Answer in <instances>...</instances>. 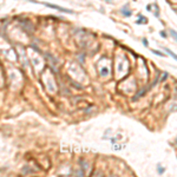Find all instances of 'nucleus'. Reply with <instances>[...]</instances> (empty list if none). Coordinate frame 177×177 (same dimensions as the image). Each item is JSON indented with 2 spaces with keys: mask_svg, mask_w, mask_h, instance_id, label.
Wrapping results in <instances>:
<instances>
[{
  "mask_svg": "<svg viewBox=\"0 0 177 177\" xmlns=\"http://www.w3.org/2000/svg\"><path fill=\"white\" fill-rule=\"evenodd\" d=\"M122 12H123L124 14H126V17H130V16H131V12H130L129 10H125V9H123V10H122Z\"/></svg>",
  "mask_w": 177,
  "mask_h": 177,
  "instance_id": "nucleus-2",
  "label": "nucleus"
},
{
  "mask_svg": "<svg viewBox=\"0 0 177 177\" xmlns=\"http://www.w3.org/2000/svg\"><path fill=\"white\" fill-rule=\"evenodd\" d=\"M41 4L45 5V6H47V7H50V9H54V10H57V11H60V12H63V13H70V14H73V13H74L72 10L63 9V7L57 6V5H54V4H50V3H41Z\"/></svg>",
  "mask_w": 177,
  "mask_h": 177,
  "instance_id": "nucleus-1",
  "label": "nucleus"
},
{
  "mask_svg": "<svg viewBox=\"0 0 177 177\" xmlns=\"http://www.w3.org/2000/svg\"><path fill=\"white\" fill-rule=\"evenodd\" d=\"M152 52H153V53H155V54H157V56H164V54H163V53H161V52H159V51H156V50H152Z\"/></svg>",
  "mask_w": 177,
  "mask_h": 177,
  "instance_id": "nucleus-3",
  "label": "nucleus"
}]
</instances>
